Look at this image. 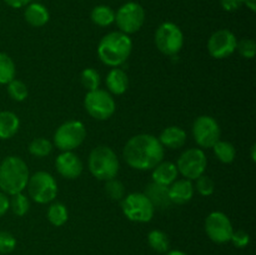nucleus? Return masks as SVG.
<instances>
[{
	"label": "nucleus",
	"mask_w": 256,
	"mask_h": 255,
	"mask_svg": "<svg viewBox=\"0 0 256 255\" xmlns=\"http://www.w3.org/2000/svg\"><path fill=\"white\" fill-rule=\"evenodd\" d=\"M86 138L84 124L78 120H69L56 129L54 134V144L62 152H72L82 144Z\"/></svg>",
	"instance_id": "39448f33"
},
{
	"label": "nucleus",
	"mask_w": 256,
	"mask_h": 255,
	"mask_svg": "<svg viewBox=\"0 0 256 255\" xmlns=\"http://www.w3.org/2000/svg\"><path fill=\"white\" fill-rule=\"evenodd\" d=\"M15 79V64L5 52H0V84H8Z\"/></svg>",
	"instance_id": "a878e982"
},
{
	"label": "nucleus",
	"mask_w": 256,
	"mask_h": 255,
	"mask_svg": "<svg viewBox=\"0 0 256 255\" xmlns=\"http://www.w3.org/2000/svg\"><path fill=\"white\" fill-rule=\"evenodd\" d=\"M155 45L165 55H176L184 45V35L174 22H162L155 32Z\"/></svg>",
	"instance_id": "6e6552de"
},
{
	"label": "nucleus",
	"mask_w": 256,
	"mask_h": 255,
	"mask_svg": "<svg viewBox=\"0 0 256 255\" xmlns=\"http://www.w3.org/2000/svg\"><path fill=\"white\" fill-rule=\"evenodd\" d=\"M255 145H252V162H256V155H255Z\"/></svg>",
	"instance_id": "79ce46f5"
},
{
	"label": "nucleus",
	"mask_w": 256,
	"mask_h": 255,
	"mask_svg": "<svg viewBox=\"0 0 256 255\" xmlns=\"http://www.w3.org/2000/svg\"><path fill=\"white\" fill-rule=\"evenodd\" d=\"M16 246V239L9 232H0V254H9Z\"/></svg>",
	"instance_id": "72a5a7b5"
},
{
	"label": "nucleus",
	"mask_w": 256,
	"mask_h": 255,
	"mask_svg": "<svg viewBox=\"0 0 256 255\" xmlns=\"http://www.w3.org/2000/svg\"><path fill=\"white\" fill-rule=\"evenodd\" d=\"M122 155L126 164L132 169L152 170L162 162L164 146L154 135L139 134L128 140Z\"/></svg>",
	"instance_id": "f257e3e1"
},
{
	"label": "nucleus",
	"mask_w": 256,
	"mask_h": 255,
	"mask_svg": "<svg viewBox=\"0 0 256 255\" xmlns=\"http://www.w3.org/2000/svg\"><path fill=\"white\" fill-rule=\"evenodd\" d=\"M196 190L202 196H209L215 190L214 180L210 176H208V175L202 174V176H199L196 179Z\"/></svg>",
	"instance_id": "473e14b6"
},
{
	"label": "nucleus",
	"mask_w": 256,
	"mask_h": 255,
	"mask_svg": "<svg viewBox=\"0 0 256 255\" xmlns=\"http://www.w3.org/2000/svg\"><path fill=\"white\" fill-rule=\"evenodd\" d=\"M80 80H82V86H84L88 92H92V90L99 89L100 75L95 69L88 68V69L82 70V75H80Z\"/></svg>",
	"instance_id": "c756f323"
},
{
	"label": "nucleus",
	"mask_w": 256,
	"mask_h": 255,
	"mask_svg": "<svg viewBox=\"0 0 256 255\" xmlns=\"http://www.w3.org/2000/svg\"><path fill=\"white\" fill-rule=\"evenodd\" d=\"M208 160L205 152L202 149H188L178 159V172L188 180H196L204 174L206 169Z\"/></svg>",
	"instance_id": "9b49d317"
},
{
	"label": "nucleus",
	"mask_w": 256,
	"mask_h": 255,
	"mask_svg": "<svg viewBox=\"0 0 256 255\" xmlns=\"http://www.w3.org/2000/svg\"><path fill=\"white\" fill-rule=\"evenodd\" d=\"M29 182V169L22 158L8 156L0 164V189L4 194L22 192Z\"/></svg>",
	"instance_id": "7ed1b4c3"
},
{
	"label": "nucleus",
	"mask_w": 256,
	"mask_h": 255,
	"mask_svg": "<svg viewBox=\"0 0 256 255\" xmlns=\"http://www.w3.org/2000/svg\"><path fill=\"white\" fill-rule=\"evenodd\" d=\"M230 242L234 244V246L242 249V248H245L249 245L250 236L246 232H244V230H236V232H232Z\"/></svg>",
	"instance_id": "c9c22d12"
},
{
	"label": "nucleus",
	"mask_w": 256,
	"mask_h": 255,
	"mask_svg": "<svg viewBox=\"0 0 256 255\" xmlns=\"http://www.w3.org/2000/svg\"><path fill=\"white\" fill-rule=\"evenodd\" d=\"M222 9L226 12H235L242 6V0H222Z\"/></svg>",
	"instance_id": "e433bc0d"
},
{
	"label": "nucleus",
	"mask_w": 256,
	"mask_h": 255,
	"mask_svg": "<svg viewBox=\"0 0 256 255\" xmlns=\"http://www.w3.org/2000/svg\"><path fill=\"white\" fill-rule=\"evenodd\" d=\"M115 22L120 32L124 34H134L139 32L145 22L144 8L134 2H129L119 8L115 12Z\"/></svg>",
	"instance_id": "1a4fd4ad"
},
{
	"label": "nucleus",
	"mask_w": 256,
	"mask_h": 255,
	"mask_svg": "<svg viewBox=\"0 0 256 255\" xmlns=\"http://www.w3.org/2000/svg\"><path fill=\"white\" fill-rule=\"evenodd\" d=\"M148 242L152 250L156 252H169V238L162 230H152L148 235Z\"/></svg>",
	"instance_id": "b1692460"
},
{
	"label": "nucleus",
	"mask_w": 256,
	"mask_h": 255,
	"mask_svg": "<svg viewBox=\"0 0 256 255\" xmlns=\"http://www.w3.org/2000/svg\"><path fill=\"white\" fill-rule=\"evenodd\" d=\"M119 159L109 146H98L89 155V170L96 179L110 180L119 172Z\"/></svg>",
	"instance_id": "20e7f679"
},
{
	"label": "nucleus",
	"mask_w": 256,
	"mask_h": 255,
	"mask_svg": "<svg viewBox=\"0 0 256 255\" xmlns=\"http://www.w3.org/2000/svg\"><path fill=\"white\" fill-rule=\"evenodd\" d=\"M215 155L218 159L224 164H230L234 162L235 155H236V150H235L234 145L229 142H218L216 144L212 146Z\"/></svg>",
	"instance_id": "393cba45"
},
{
	"label": "nucleus",
	"mask_w": 256,
	"mask_h": 255,
	"mask_svg": "<svg viewBox=\"0 0 256 255\" xmlns=\"http://www.w3.org/2000/svg\"><path fill=\"white\" fill-rule=\"evenodd\" d=\"M12 200H9L10 209H12V212H14L15 215H18V216H24V215L29 212V199H28L22 192H18V194L12 195Z\"/></svg>",
	"instance_id": "c85d7f7f"
},
{
	"label": "nucleus",
	"mask_w": 256,
	"mask_h": 255,
	"mask_svg": "<svg viewBox=\"0 0 256 255\" xmlns=\"http://www.w3.org/2000/svg\"><path fill=\"white\" fill-rule=\"evenodd\" d=\"M24 16L28 24L35 28L44 26L49 22V12L44 5L39 2H32L28 5L24 12Z\"/></svg>",
	"instance_id": "412c9836"
},
{
	"label": "nucleus",
	"mask_w": 256,
	"mask_h": 255,
	"mask_svg": "<svg viewBox=\"0 0 256 255\" xmlns=\"http://www.w3.org/2000/svg\"><path fill=\"white\" fill-rule=\"evenodd\" d=\"M220 126L214 118L202 115L192 124V135L202 148H212L220 140Z\"/></svg>",
	"instance_id": "f8f14e48"
},
{
	"label": "nucleus",
	"mask_w": 256,
	"mask_h": 255,
	"mask_svg": "<svg viewBox=\"0 0 256 255\" xmlns=\"http://www.w3.org/2000/svg\"><path fill=\"white\" fill-rule=\"evenodd\" d=\"M4 2H6V4L9 5V6L18 9V8L26 6V5L30 2V0H4Z\"/></svg>",
	"instance_id": "58836bf2"
},
{
	"label": "nucleus",
	"mask_w": 256,
	"mask_h": 255,
	"mask_svg": "<svg viewBox=\"0 0 256 255\" xmlns=\"http://www.w3.org/2000/svg\"><path fill=\"white\" fill-rule=\"evenodd\" d=\"M144 194L152 202L154 209H168L172 204V200L169 198V186H165V185L152 182V184L148 185Z\"/></svg>",
	"instance_id": "f3484780"
},
{
	"label": "nucleus",
	"mask_w": 256,
	"mask_h": 255,
	"mask_svg": "<svg viewBox=\"0 0 256 255\" xmlns=\"http://www.w3.org/2000/svg\"><path fill=\"white\" fill-rule=\"evenodd\" d=\"M159 142L162 146L169 149H179L186 142V132L179 126L165 128L160 134Z\"/></svg>",
	"instance_id": "6ab92c4d"
},
{
	"label": "nucleus",
	"mask_w": 256,
	"mask_h": 255,
	"mask_svg": "<svg viewBox=\"0 0 256 255\" xmlns=\"http://www.w3.org/2000/svg\"><path fill=\"white\" fill-rule=\"evenodd\" d=\"M19 118L12 112H0V139H10L18 132Z\"/></svg>",
	"instance_id": "4be33fe9"
},
{
	"label": "nucleus",
	"mask_w": 256,
	"mask_h": 255,
	"mask_svg": "<svg viewBox=\"0 0 256 255\" xmlns=\"http://www.w3.org/2000/svg\"><path fill=\"white\" fill-rule=\"evenodd\" d=\"M178 168L172 162H160L156 166L152 169V182L156 184L169 186L176 180Z\"/></svg>",
	"instance_id": "a211bd4d"
},
{
	"label": "nucleus",
	"mask_w": 256,
	"mask_h": 255,
	"mask_svg": "<svg viewBox=\"0 0 256 255\" xmlns=\"http://www.w3.org/2000/svg\"><path fill=\"white\" fill-rule=\"evenodd\" d=\"M52 150V145L49 140L44 138H36L29 144L30 154L36 158H44L49 155Z\"/></svg>",
	"instance_id": "cd10ccee"
},
{
	"label": "nucleus",
	"mask_w": 256,
	"mask_h": 255,
	"mask_svg": "<svg viewBox=\"0 0 256 255\" xmlns=\"http://www.w3.org/2000/svg\"><path fill=\"white\" fill-rule=\"evenodd\" d=\"M129 86V79L126 72L119 68H114L109 72L106 76V88L110 92L115 95L124 94Z\"/></svg>",
	"instance_id": "aec40b11"
},
{
	"label": "nucleus",
	"mask_w": 256,
	"mask_h": 255,
	"mask_svg": "<svg viewBox=\"0 0 256 255\" xmlns=\"http://www.w3.org/2000/svg\"><path fill=\"white\" fill-rule=\"evenodd\" d=\"M8 94L15 102H22L28 98V88L22 80L12 79L8 82Z\"/></svg>",
	"instance_id": "7c9ffc66"
},
{
	"label": "nucleus",
	"mask_w": 256,
	"mask_h": 255,
	"mask_svg": "<svg viewBox=\"0 0 256 255\" xmlns=\"http://www.w3.org/2000/svg\"><path fill=\"white\" fill-rule=\"evenodd\" d=\"M105 192L112 200H122L125 195V188L122 182L112 178L105 182Z\"/></svg>",
	"instance_id": "2f4dec72"
},
{
	"label": "nucleus",
	"mask_w": 256,
	"mask_h": 255,
	"mask_svg": "<svg viewBox=\"0 0 256 255\" xmlns=\"http://www.w3.org/2000/svg\"><path fill=\"white\" fill-rule=\"evenodd\" d=\"M205 232L214 242L225 244L230 242L234 229L226 214L222 212H212L205 220Z\"/></svg>",
	"instance_id": "ddd939ff"
},
{
	"label": "nucleus",
	"mask_w": 256,
	"mask_h": 255,
	"mask_svg": "<svg viewBox=\"0 0 256 255\" xmlns=\"http://www.w3.org/2000/svg\"><path fill=\"white\" fill-rule=\"evenodd\" d=\"M166 255H188L186 252H182V250H172V252H168Z\"/></svg>",
	"instance_id": "a19ab883"
},
{
	"label": "nucleus",
	"mask_w": 256,
	"mask_h": 255,
	"mask_svg": "<svg viewBox=\"0 0 256 255\" xmlns=\"http://www.w3.org/2000/svg\"><path fill=\"white\" fill-rule=\"evenodd\" d=\"M125 216L135 222H148L154 216V206L144 192H132L122 202Z\"/></svg>",
	"instance_id": "423d86ee"
},
{
	"label": "nucleus",
	"mask_w": 256,
	"mask_h": 255,
	"mask_svg": "<svg viewBox=\"0 0 256 255\" xmlns=\"http://www.w3.org/2000/svg\"><path fill=\"white\" fill-rule=\"evenodd\" d=\"M242 4L246 5L252 12H255L256 10V0H242Z\"/></svg>",
	"instance_id": "ea45409f"
},
{
	"label": "nucleus",
	"mask_w": 256,
	"mask_h": 255,
	"mask_svg": "<svg viewBox=\"0 0 256 255\" xmlns=\"http://www.w3.org/2000/svg\"><path fill=\"white\" fill-rule=\"evenodd\" d=\"M236 38L230 30L215 32L208 42V50L214 59H225L236 50Z\"/></svg>",
	"instance_id": "4468645a"
},
{
	"label": "nucleus",
	"mask_w": 256,
	"mask_h": 255,
	"mask_svg": "<svg viewBox=\"0 0 256 255\" xmlns=\"http://www.w3.org/2000/svg\"><path fill=\"white\" fill-rule=\"evenodd\" d=\"M92 20L99 26H109L115 22V12L106 5H98L92 10Z\"/></svg>",
	"instance_id": "5701e85b"
},
{
	"label": "nucleus",
	"mask_w": 256,
	"mask_h": 255,
	"mask_svg": "<svg viewBox=\"0 0 256 255\" xmlns=\"http://www.w3.org/2000/svg\"><path fill=\"white\" fill-rule=\"evenodd\" d=\"M86 112L96 120H108L115 112V102L112 95L102 89L92 90L86 94L84 99Z\"/></svg>",
	"instance_id": "9d476101"
},
{
	"label": "nucleus",
	"mask_w": 256,
	"mask_h": 255,
	"mask_svg": "<svg viewBox=\"0 0 256 255\" xmlns=\"http://www.w3.org/2000/svg\"><path fill=\"white\" fill-rule=\"evenodd\" d=\"M9 209H10V204H9V199H8L6 194L0 192V216H2V215H4Z\"/></svg>",
	"instance_id": "4c0bfd02"
},
{
	"label": "nucleus",
	"mask_w": 256,
	"mask_h": 255,
	"mask_svg": "<svg viewBox=\"0 0 256 255\" xmlns=\"http://www.w3.org/2000/svg\"><path fill=\"white\" fill-rule=\"evenodd\" d=\"M26 186L30 198L39 204H46L56 198V182L52 175L46 172H38L29 176Z\"/></svg>",
	"instance_id": "0eeeda50"
},
{
	"label": "nucleus",
	"mask_w": 256,
	"mask_h": 255,
	"mask_svg": "<svg viewBox=\"0 0 256 255\" xmlns=\"http://www.w3.org/2000/svg\"><path fill=\"white\" fill-rule=\"evenodd\" d=\"M48 219L54 226H62L68 222V209L62 202H54L48 209Z\"/></svg>",
	"instance_id": "bb28decb"
},
{
	"label": "nucleus",
	"mask_w": 256,
	"mask_h": 255,
	"mask_svg": "<svg viewBox=\"0 0 256 255\" xmlns=\"http://www.w3.org/2000/svg\"><path fill=\"white\" fill-rule=\"evenodd\" d=\"M132 42L122 32H112L102 38L98 45V56L108 66L124 64L132 54Z\"/></svg>",
	"instance_id": "f03ea898"
},
{
	"label": "nucleus",
	"mask_w": 256,
	"mask_h": 255,
	"mask_svg": "<svg viewBox=\"0 0 256 255\" xmlns=\"http://www.w3.org/2000/svg\"><path fill=\"white\" fill-rule=\"evenodd\" d=\"M192 195H194V185L192 180H175L172 185H169V198L174 204H186L192 200Z\"/></svg>",
	"instance_id": "dca6fc26"
},
{
	"label": "nucleus",
	"mask_w": 256,
	"mask_h": 255,
	"mask_svg": "<svg viewBox=\"0 0 256 255\" xmlns=\"http://www.w3.org/2000/svg\"><path fill=\"white\" fill-rule=\"evenodd\" d=\"M236 49L245 59H252L256 52V42L252 39H242L236 44Z\"/></svg>",
	"instance_id": "f704fd0d"
},
{
	"label": "nucleus",
	"mask_w": 256,
	"mask_h": 255,
	"mask_svg": "<svg viewBox=\"0 0 256 255\" xmlns=\"http://www.w3.org/2000/svg\"><path fill=\"white\" fill-rule=\"evenodd\" d=\"M58 172L65 179H76L82 172V162L80 158L72 152H62L55 162Z\"/></svg>",
	"instance_id": "2eb2a0df"
}]
</instances>
